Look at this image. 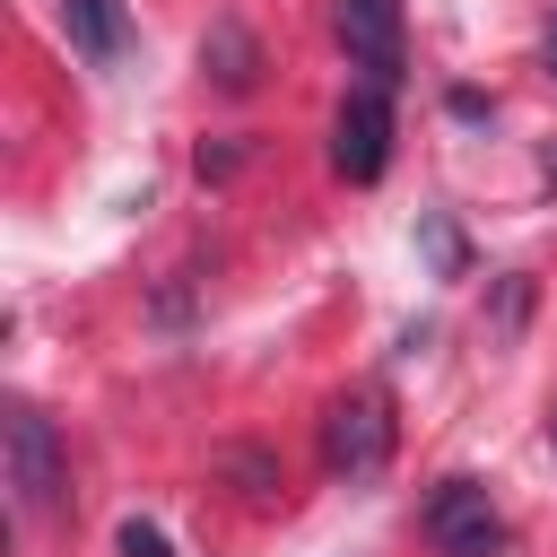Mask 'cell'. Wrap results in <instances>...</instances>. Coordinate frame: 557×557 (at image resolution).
Wrapping results in <instances>:
<instances>
[{
  "label": "cell",
  "instance_id": "cell-1",
  "mask_svg": "<svg viewBox=\"0 0 557 557\" xmlns=\"http://www.w3.org/2000/svg\"><path fill=\"white\" fill-rule=\"evenodd\" d=\"M322 461H331L348 487L383 479V461H392V400H383L374 383H357V392H339V400L322 409Z\"/></svg>",
  "mask_w": 557,
  "mask_h": 557
},
{
  "label": "cell",
  "instance_id": "cell-2",
  "mask_svg": "<svg viewBox=\"0 0 557 557\" xmlns=\"http://www.w3.org/2000/svg\"><path fill=\"white\" fill-rule=\"evenodd\" d=\"M0 461H9V496H17V513H52V505H61L70 470H61V435H52L44 409L17 400V409L0 418Z\"/></svg>",
  "mask_w": 557,
  "mask_h": 557
},
{
  "label": "cell",
  "instance_id": "cell-3",
  "mask_svg": "<svg viewBox=\"0 0 557 557\" xmlns=\"http://www.w3.org/2000/svg\"><path fill=\"white\" fill-rule=\"evenodd\" d=\"M426 540H435L444 557H496V548H505V513H496V496H487L479 479H444V487L426 496Z\"/></svg>",
  "mask_w": 557,
  "mask_h": 557
},
{
  "label": "cell",
  "instance_id": "cell-4",
  "mask_svg": "<svg viewBox=\"0 0 557 557\" xmlns=\"http://www.w3.org/2000/svg\"><path fill=\"white\" fill-rule=\"evenodd\" d=\"M331 165H339L348 183H374V174L392 165V96H383V87H348V104H339V122H331Z\"/></svg>",
  "mask_w": 557,
  "mask_h": 557
},
{
  "label": "cell",
  "instance_id": "cell-5",
  "mask_svg": "<svg viewBox=\"0 0 557 557\" xmlns=\"http://www.w3.org/2000/svg\"><path fill=\"white\" fill-rule=\"evenodd\" d=\"M61 35H70V52L78 61H122V44H131V17H122V0H61Z\"/></svg>",
  "mask_w": 557,
  "mask_h": 557
},
{
  "label": "cell",
  "instance_id": "cell-6",
  "mask_svg": "<svg viewBox=\"0 0 557 557\" xmlns=\"http://www.w3.org/2000/svg\"><path fill=\"white\" fill-rule=\"evenodd\" d=\"M200 70H209L226 96H252V78H261V44L244 35V17H209V35H200Z\"/></svg>",
  "mask_w": 557,
  "mask_h": 557
},
{
  "label": "cell",
  "instance_id": "cell-7",
  "mask_svg": "<svg viewBox=\"0 0 557 557\" xmlns=\"http://www.w3.org/2000/svg\"><path fill=\"white\" fill-rule=\"evenodd\" d=\"M122 557H174V540L157 531V522H122V540H113Z\"/></svg>",
  "mask_w": 557,
  "mask_h": 557
},
{
  "label": "cell",
  "instance_id": "cell-8",
  "mask_svg": "<svg viewBox=\"0 0 557 557\" xmlns=\"http://www.w3.org/2000/svg\"><path fill=\"white\" fill-rule=\"evenodd\" d=\"M426 252H435V270H461V235H453V226H444V218H435V226H426Z\"/></svg>",
  "mask_w": 557,
  "mask_h": 557
},
{
  "label": "cell",
  "instance_id": "cell-9",
  "mask_svg": "<svg viewBox=\"0 0 557 557\" xmlns=\"http://www.w3.org/2000/svg\"><path fill=\"white\" fill-rule=\"evenodd\" d=\"M548 444H557V409H548Z\"/></svg>",
  "mask_w": 557,
  "mask_h": 557
},
{
  "label": "cell",
  "instance_id": "cell-10",
  "mask_svg": "<svg viewBox=\"0 0 557 557\" xmlns=\"http://www.w3.org/2000/svg\"><path fill=\"white\" fill-rule=\"evenodd\" d=\"M548 61H557V44H548Z\"/></svg>",
  "mask_w": 557,
  "mask_h": 557
}]
</instances>
